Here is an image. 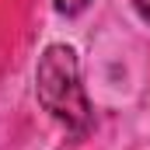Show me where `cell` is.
<instances>
[{"label": "cell", "instance_id": "3", "mask_svg": "<svg viewBox=\"0 0 150 150\" xmlns=\"http://www.w3.org/2000/svg\"><path fill=\"white\" fill-rule=\"evenodd\" d=\"M133 4H136L140 18H143V21H150V0H133Z\"/></svg>", "mask_w": 150, "mask_h": 150}, {"label": "cell", "instance_id": "1", "mask_svg": "<svg viewBox=\"0 0 150 150\" xmlns=\"http://www.w3.org/2000/svg\"><path fill=\"white\" fill-rule=\"evenodd\" d=\"M35 91L38 101L45 105V112L59 119L70 129H84L91 108H87V94L80 84V67H77V52L70 45H49L38 59L35 70Z\"/></svg>", "mask_w": 150, "mask_h": 150}, {"label": "cell", "instance_id": "2", "mask_svg": "<svg viewBox=\"0 0 150 150\" xmlns=\"http://www.w3.org/2000/svg\"><path fill=\"white\" fill-rule=\"evenodd\" d=\"M52 4H56V11H59V14H80L91 0H52Z\"/></svg>", "mask_w": 150, "mask_h": 150}]
</instances>
